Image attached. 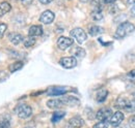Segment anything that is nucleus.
Masks as SVG:
<instances>
[{"instance_id": "nucleus-1", "label": "nucleus", "mask_w": 135, "mask_h": 128, "mask_svg": "<svg viewBox=\"0 0 135 128\" xmlns=\"http://www.w3.org/2000/svg\"><path fill=\"white\" fill-rule=\"evenodd\" d=\"M135 31V26L130 22H124L120 25H118V29L115 31L117 38H124Z\"/></svg>"}, {"instance_id": "nucleus-2", "label": "nucleus", "mask_w": 135, "mask_h": 128, "mask_svg": "<svg viewBox=\"0 0 135 128\" xmlns=\"http://www.w3.org/2000/svg\"><path fill=\"white\" fill-rule=\"evenodd\" d=\"M15 112H16V114H17V116L19 118H21V119H27V118H29L31 116L32 109L28 104H26V103H20L17 108H16Z\"/></svg>"}, {"instance_id": "nucleus-3", "label": "nucleus", "mask_w": 135, "mask_h": 128, "mask_svg": "<svg viewBox=\"0 0 135 128\" xmlns=\"http://www.w3.org/2000/svg\"><path fill=\"white\" fill-rule=\"evenodd\" d=\"M71 36L74 37L78 44H82L87 39V34L85 33V31L81 28H75L71 31Z\"/></svg>"}, {"instance_id": "nucleus-4", "label": "nucleus", "mask_w": 135, "mask_h": 128, "mask_svg": "<svg viewBox=\"0 0 135 128\" xmlns=\"http://www.w3.org/2000/svg\"><path fill=\"white\" fill-rule=\"evenodd\" d=\"M59 64L67 68V69H71V68H74L76 65H77V59L73 56H70V57H64L59 60Z\"/></svg>"}, {"instance_id": "nucleus-5", "label": "nucleus", "mask_w": 135, "mask_h": 128, "mask_svg": "<svg viewBox=\"0 0 135 128\" xmlns=\"http://www.w3.org/2000/svg\"><path fill=\"white\" fill-rule=\"evenodd\" d=\"M111 116H112V111L109 108H103L96 114V118L99 121H107L108 119H110Z\"/></svg>"}, {"instance_id": "nucleus-6", "label": "nucleus", "mask_w": 135, "mask_h": 128, "mask_svg": "<svg viewBox=\"0 0 135 128\" xmlns=\"http://www.w3.org/2000/svg\"><path fill=\"white\" fill-rule=\"evenodd\" d=\"M69 91V88L67 87H51L48 89L47 91V94L49 96H60V95H65Z\"/></svg>"}, {"instance_id": "nucleus-7", "label": "nucleus", "mask_w": 135, "mask_h": 128, "mask_svg": "<svg viewBox=\"0 0 135 128\" xmlns=\"http://www.w3.org/2000/svg\"><path fill=\"white\" fill-rule=\"evenodd\" d=\"M74 40L71 37H66V36H60L57 40V47L60 50H67L72 45H73Z\"/></svg>"}, {"instance_id": "nucleus-8", "label": "nucleus", "mask_w": 135, "mask_h": 128, "mask_svg": "<svg viewBox=\"0 0 135 128\" xmlns=\"http://www.w3.org/2000/svg\"><path fill=\"white\" fill-rule=\"evenodd\" d=\"M60 100L64 106H76L80 103L79 99L74 96H62L60 97Z\"/></svg>"}, {"instance_id": "nucleus-9", "label": "nucleus", "mask_w": 135, "mask_h": 128, "mask_svg": "<svg viewBox=\"0 0 135 128\" xmlns=\"http://www.w3.org/2000/svg\"><path fill=\"white\" fill-rule=\"evenodd\" d=\"M54 14L51 12V10H45L41 17H40V21L43 23V24H46V25H48V24H51L53 21H54Z\"/></svg>"}, {"instance_id": "nucleus-10", "label": "nucleus", "mask_w": 135, "mask_h": 128, "mask_svg": "<svg viewBox=\"0 0 135 128\" xmlns=\"http://www.w3.org/2000/svg\"><path fill=\"white\" fill-rule=\"evenodd\" d=\"M123 120H124V114L122 112H117L110 117L109 122H110V124H111L112 126L117 127V126H118V125L123 122Z\"/></svg>"}, {"instance_id": "nucleus-11", "label": "nucleus", "mask_w": 135, "mask_h": 128, "mask_svg": "<svg viewBox=\"0 0 135 128\" xmlns=\"http://www.w3.org/2000/svg\"><path fill=\"white\" fill-rule=\"evenodd\" d=\"M69 124H70L71 127H73V128H80L83 126L84 122H83V120H82L81 117L75 116V117H73V118H71V119L69 120Z\"/></svg>"}, {"instance_id": "nucleus-12", "label": "nucleus", "mask_w": 135, "mask_h": 128, "mask_svg": "<svg viewBox=\"0 0 135 128\" xmlns=\"http://www.w3.org/2000/svg\"><path fill=\"white\" fill-rule=\"evenodd\" d=\"M28 34L29 36H32V37H35V36H41L43 34V28L42 26L40 25H33L29 28L28 30Z\"/></svg>"}, {"instance_id": "nucleus-13", "label": "nucleus", "mask_w": 135, "mask_h": 128, "mask_svg": "<svg viewBox=\"0 0 135 128\" xmlns=\"http://www.w3.org/2000/svg\"><path fill=\"white\" fill-rule=\"evenodd\" d=\"M129 102H130V100L128 98H126V97H118V99H117V101H115V106L118 109H120V110H125L128 106Z\"/></svg>"}, {"instance_id": "nucleus-14", "label": "nucleus", "mask_w": 135, "mask_h": 128, "mask_svg": "<svg viewBox=\"0 0 135 128\" xmlns=\"http://www.w3.org/2000/svg\"><path fill=\"white\" fill-rule=\"evenodd\" d=\"M47 106L50 109H60L62 108V102L60 100V98H56V99H50L47 102Z\"/></svg>"}, {"instance_id": "nucleus-15", "label": "nucleus", "mask_w": 135, "mask_h": 128, "mask_svg": "<svg viewBox=\"0 0 135 128\" xmlns=\"http://www.w3.org/2000/svg\"><path fill=\"white\" fill-rule=\"evenodd\" d=\"M107 96H108V91L106 90V89H101V90H99L98 92H97V95H96V100L98 101V102H104L105 100H106V98H107Z\"/></svg>"}, {"instance_id": "nucleus-16", "label": "nucleus", "mask_w": 135, "mask_h": 128, "mask_svg": "<svg viewBox=\"0 0 135 128\" xmlns=\"http://www.w3.org/2000/svg\"><path fill=\"white\" fill-rule=\"evenodd\" d=\"M8 37H9V40H11L14 45H19L21 41H23V36H22L20 33H16V32L11 33V34L8 35Z\"/></svg>"}, {"instance_id": "nucleus-17", "label": "nucleus", "mask_w": 135, "mask_h": 128, "mask_svg": "<svg viewBox=\"0 0 135 128\" xmlns=\"http://www.w3.org/2000/svg\"><path fill=\"white\" fill-rule=\"evenodd\" d=\"M11 8H12V6L8 2H1L0 3V18L6 15L11 10Z\"/></svg>"}, {"instance_id": "nucleus-18", "label": "nucleus", "mask_w": 135, "mask_h": 128, "mask_svg": "<svg viewBox=\"0 0 135 128\" xmlns=\"http://www.w3.org/2000/svg\"><path fill=\"white\" fill-rule=\"evenodd\" d=\"M103 32H104V29L102 27H99V26H90L88 29V33L91 36H97L99 34H102Z\"/></svg>"}, {"instance_id": "nucleus-19", "label": "nucleus", "mask_w": 135, "mask_h": 128, "mask_svg": "<svg viewBox=\"0 0 135 128\" xmlns=\"http://www.w3.org/2000/svg\"><path fill=\"white\" fill-rule=\"evenodd\" d=\"M65 116H66V112L65 111H56V112H54L51 120H52L53 123H56V122L60 121Z\"/></svg>"}, {"instance_id": "nucleus-20", "label": "nucleus", "mask_w": 135, "mask_h": 128, "mask_svg": "<svg viewBox=\"0 0 135 128\" xmlns=\"http://www.w3.org/2000/svg\"><path fill=\"white\" fill-rule=\"evenodd\" d=\"M22 67H23V62L17 61V62H14L13 64H11L8 66V69H9L11 72H16L18 70H20Z\"/></svg>"}, {"instance_id": "nucleus-21", "label": "nucleus", "mask_w": 135, "mask_h": 128, "mask_svg": "<svg viewBox=\"0 0 135 128\" xmlns=\"http://www.w3.org/2000/svg\"><path fill=\"white\" fill-rule=\"evenodd\" d=\"M23 42H24L25 48H31L35 44V38L32 37V36H28L25 39H23Z\"/></svg>"}, {"instance_id": "nucleus-22", "label": "nucleus", "mask_w": 135, "mask_h": 128, "mask_svg": "<svg viewBox=\"0 0 135 128\" xmlns=\"http://www.w3.org/2000/svg\"><path fill=\"white\" fill-rule=\"evenodd\" d=\"M74 55H75V57H78V58H83V57L85 56L84 49L80 48V47L76 48V49H75V51H74Z\"/></svg>"}, {"instance_id": "nucleus-23", "label": "nucleus", "mask_w": 135, "mask_h": 128, "mask_svg": "<svg viewBox=\"0 0 135 128\" xmlns=\"http://www.w3.org/2000/svg\"><path fill=\"white\" fill-rule=\"evenodd\" d=\"M91 18H93L95 21H101L102 19H103L102 12H100V10H93V13H91Z\"/></svg>"}, {"instance_id": "nucleus-24", "label": "nucleus", "mask_w": 135, "mask_h": 128, "mask_svg": "<svg viewBox=\"0 0 135 128\" xmlns=\"http://www.w3.org/2000/svg\"><path fill=\"white\" fill-rule=\"evenodd\" d=\"M108 126H109V124L107 121H100L99 123L94 125V128H108Z\"/></svg>"}, {"instance_id": "nucleus-25", "label": "nucleus", "mask_w": 135, "mask_h": 128, "mask_svg": "<svg viewBox=\"0 0 135 128\" xmlns=\"http://www.w3.org/2000/svg\"><path fill=\"white\" fill-rule=\"evenodd\" d=\"M125 111L128 113L135 112V101H130L129 104H128V106L125 109Z\"/></svg>"}, {"instance_id": "nucleus-26", "label": "nucleus", "mask_w": 135, "mask_h": 128, "mask_svg": "<svg viewBox=\"0 0 135 128\" xmlns=\"http://www.w3.org/2000/svg\"><path fill=\"white\" fill-rule=\"evenodd\" d=\"M6 29H7V25L6 24H0V38L4 35Z\"/></svg>"}, {"instance_id": "nucleus-27", "label": "nucleus", "mask_w": 135, "mask_h": 128, "mask_svg": "<svg viewBox=\"0 0 135 128\" xmlns=\"http://www.w3.org/2000/svg\"><path fill=\"white\" fill-rule=\"evenodd\" d=\"M129 125H130L131 128H135V115L130 118V120H129Z\"/></svg>"}, {"instance_id": "nucleus-28", "label": "nucleus", "mask_w": 135, "mask_h": 128, "mask_svg": "<svg viewBox=\"0 0 135 128\" xmlns=\"http://www.w3.org/2000/svg\"><path fill=\"white\" fill-rule=\"evenodd\" d=\"M0 128H9V123L7 121H1L0 122Z\"/></svg>"}, {"instance_id": "nucleus-29", "label": "nucleus", "mask_w": 135, "mask_h": 128, "mask_svg": "<svg viewBox=\"0 0 135 128\" xmlns=\"http://www.w3.org/2000/svg\"><path fill=\"white\" fill-rule=\"evenodd\" d=\"M128 77H129V78H131V79H135V69L131 70V71L128 73Z\"/></svg>"}, {"instance_id": "nucleus-30", "label": "nucleus", "mask_w": 135, "mask_h": 128, "mask_svg": "<svg viewBox=\"0 0 135 128\" xmlns=\"http://www.w3.org/2000/svg\"><path fill=\"white\" fill-rule=\"evenodd\" d=\"M103 1V3H105V4H112V3H114L117 0H102Z\"/></svg>"}, {"instance_id": "nucleus-31", "label": "nucleus", "mask_w": 135, "mask_h": 128, "mask_svg": "<svg viewBox=\"0 0 135 128\" xmlns=\"http://www.w3.org/2000/svg\"><path fill=\"white\" fill-rule=\"evenodd\" d=\"M42 4H49V3H51L53 0H38Z\"/></svg>"}, {"instance_id": "nucleus-32", "label": "nucleus", "mask_w": 135, "mask_h": 128, "mask_svg": "<svg viewBox=\"0 0 135 128\" xmlns=\"http://www.w3.org/2000/svg\"><path fill=\"white\" fill-rule=\"evenodd\" d=\"M32 1L33 0H22V3L25 4V5H29V4H31Z\"/></svg>"}, {"instance_id": "nucleus-33", "label": "nucleus", "mask_w": 135, "mask_h": 128, "mask_svg": "<svg viewBox=\"0 0 135 128\" xmlns=\"http://www.w3.org/2000/svg\"><path fill=\"white\" fill-rule=\"evenodd\" d=\"M130 14H131V16L132 17H135V5L131 8V10H130Z\"/></svg>"}, {"instance_id": "nucleus-34", "label": "nucleus", "mask_w": 135, "mask_h": 128, "mask_svg": "<svg viewBox=\"0 0 135 128\" xmlns=\"http://www.w3.org/2000/svg\"><path fill=\"white\" fill-rule=\"evenodd\" d=\"M127 3H128V4H130V5H132V4H134L135 5V0H128V1H127Z\"/></svg>"}, {"instance_id": "nucleus-35", "label": "nucleus", "mask_w": 135, "mask_h": 128, "mask_svg": "<svg viewBox=\"0 0 135 128\" xmlns=\"http://www.w3.org/2000/svg\"><path fill=\"white\" fill-rule=\"evenodd\" d=\"M82 2H87V1H89V0H81Z\"/></svg>"}, {"instance_id": "nucleus-36", "label": "nucleus", "mask_w": 135, "mask_h": 128, "mask_svg": "<svg viewBox=\"0 0 135 128\" xmlns=\"http://www.w3.org/2000/svg\"><path fill=\"white\" fill-rule=\"evenodd\" d=\"M133 99H134V101H135V92L133 93Z\"/></svg>"}, {"instance_id": "nucleus-37", "label": "nucleus", "mask_w": 135, "mask_h": 128, "mask_svg": "<svg viewBox=\"0 0 135 128\" xmlns=\"http://www.w3.org/2000/svg\"><path fill=\"white\" fill-rule=\"evenodd\" d=\"M25 128H31V127H25Z\"/></svg>"}]
</instances>
